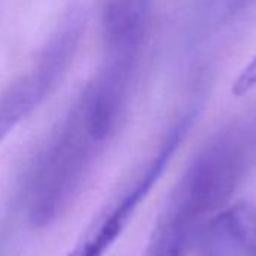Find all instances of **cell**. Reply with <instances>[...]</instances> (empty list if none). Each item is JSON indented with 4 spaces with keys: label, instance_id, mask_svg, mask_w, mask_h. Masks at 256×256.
I'll return each instance as SVG.
<instances>
[{
    "label": "cell",
    "instance_id": "2",
    "mask_svg": "<svg viewBox=\"0 0 256 256\" xmlns=\"http://www.w3.org/2000/svg\"><path fill=\"white\" fill-rule=\"evenodd\" d=\"M256 159V124H237L219 134L184 172L158 226L183 231L220 207Z\"/></svg>",
    "mask_w": 256,
    "mask_h": 256
},
{
    "label": "cell",
    "instance_id": "5",
    "mask_svg": "<svg viewBox=\"0 0 256 256\" xmlns=\"http://www.w3.org/2000/svg\"><path fill=\"white\" fill-rule=\"evenodd\" d=\"M152 0H102L104 69L134 76L148 34Z\"/></svg>",
    "mask_w": 256,
    "mask_h": 256
},
{
    "label": "cell",
    "instance_id": "1",
    "mask_svg": "<svg viewBox=\"0 0 256 256\" xmlns=\"http://www.w3.org/2000/svg\"><path fill=\"white\" fill-rule=\"evenodd\" d=\"M106 144L78 99L34 162L28 186V220L34 226L51 225L74 206Z\"/></svg>",
    "mask_w": 256,
    "mask_h": 256
},
{
    "label": "cell",
    "instance_id": "4",
    "mask_svg": "<svg viewBox=\"0 0 256 256\" xmlns=\"http://www.w3.org/2000/svg\"><path fill=\"white\" fill-rule=\"evenodd\" d=\"M74 56L69 40L50 38L33 64L0 93V144L54 92Z\"/></svg>",
    "mask_w": 256,
    "mask_h": 256
},
{
    "label": "cell",
    "instance_id": "8",
    "mask_svg": "<svg viewBox=\"0 0 256 256\" xmlns=\"http://www.w3.org/2000/svg\"><path fill=\"white\" fill-rule=\"evenodd\" d=\"M256 87V56L250 60V63L240 72L237 80L232 84V93L236 96H243Z\"/></svg>",
    "mask_w": 256,
    "mask_h": 256
},
{
    "label": "cell",
    "instance_id": "6",
    "mask_svg": "<svg viewBox=\"0 0 256 256\" xmlns=\"http://www.w3.org/2000/svg\"><path fill=\"white\" fill-rule=\"evenodd\" d=\"M201 256H256V206L238 202L207 225Z\"/></svg>",
    "mask_w": 256,
    "mask_h": 256
},
{
    "label": "cell",
    "instance_id": "7",
    "mask_svg": "<svg viewBox=\"0 0 256 256\" xmlns=\"http://www.w3.org/2000/svg\"><path fill=\"white\" fill-rule=\"evenodd\" d=\"M190 236L165 228H156L148 256H186Z\"/></svg>",
    "mask_w": 256,
    "mask_h": 256
},
{
    "label": "cell",
    "instance_id": "3",
    "mask_svg": "<svg viewBox=\"0 0 256 256\" xmlns=\"http://www.w3.org/2000/svg\"><path fill=\"white\" fill-rule=\"evenodd\" d=\"M186 129L188 120H183L166 135L152 160L100 207L68 256H104L111 249L164 174Z\"/></svg>",
    "mask_w": 256,
    "mask_h": 256
}]
</instances>
